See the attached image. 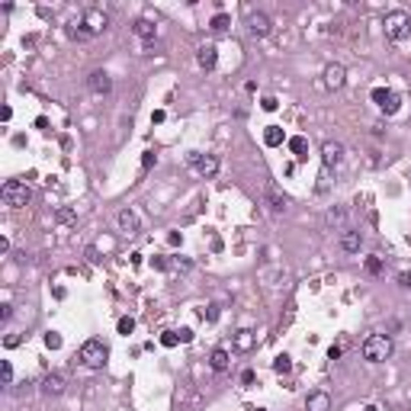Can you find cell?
Segmentation results:
<instances>
[{
    "mask_svg": "<svg viewBox=\"0 0 411 411\" xmlns=\"http://www.w3.org/2000/svg\"><path fill=\"white\" fill-rule=\"evenodd\" d=\"M360 354H363V360H370V363L389 360V357H392V337L389 334H370V337L363 340Z\"/></svg>",
    "mask_w": 411,
    "mask_h": 411,
    "instance_id": "cell-1",
    "label": "cell"
},
{
    "mask_svg": "<svg viewBox=\"0 0 411 411\" xmlns=\"http://www.w3.org/2000/svg\"><path fill=\"white\" fill-rule=\"evenodd\" d=\"M382 26H386V36H389L392 42H401V39L411 36V16H408L405 10H392V13H386Z\"/></svg>",
    "mask_w": 411,
    "mask_h": 411,
    "instance_id": "cell-2",
    "label": "cell"
},
{
    "mask_svg": "<svg viewBox=\"0 0 411 411\" xmlns=\"http://www.w3.org/2000/svg\"><path fill=\"white\" fill-rule=\"evenodd\" d=\"M77 360L84 366H90V370H100V366L106 363V347H103V340H97V337L84 340L81 350H77Z\"/></svg>",
    "mask_w": 411,
    "mask_h": 411,
    "instance_id": "cell-3",
    "label": "cell"
},
{
    "mask_svg": "<svg viewBox=\"0 0 411 411\" xmlns=\"http://www.w3.org/2000/svg\"><path fill=\"white\" fill-rule=\"evenodd\" d=\"M29 196L32 193H29V187H26L23 180H7L4 190H0V199H4L10 209H23L26 203H29Z\"/></svg>",
    "mask_w": 411,
    "mask_h": 411,
    "instance_id": "cell-4",
    "label": "cell"
},
{
    "mask_svg": "<svg viewBox=\"0 0 411 411\" xmlns=\"http://www.w3.org/2000/svg\"><path fill=\"white\" fill-rule=\"evenodd\" d=\"M190 167H193L196 173H203V177H215L218 173V157L212 154H190Z\"/></svg>",
    "mask_w": 411,
    "mask_h": 411,
    "instance_id": "cell-5",
    "label": "cell"
},
{
    "mask_svg": "<svg viewBox=\"0 0 411 411\" xmlns=\"http://www.w3.org/2000/svg\"><path fill=\"white\" fill-rule=\"evenodd\" d=\"M373 103H376V106H382L392 116V112H398L401 97H398V93H392V90H386V87H376V90H373Z\"/></svg>",
    "mask_w": 411,
    "mask_h": 411,
    "instance_id": "cell-6",
    "label": "cell"
},
{
    "mask_svg": "<svg viewBox=\"0 0 411 411\" xmlns=\"http://www.w3.org/2000/svg\"><path fill=\"white\" fill-rule=\"evenodd\" d=\"M344 161V145L340 142H328L321 145V164H325V170H331V167H337V164Z\"/></svg>",
    "mask_w": 411,
    "mask_h": 411,
    "instance_id": "cell-7",
    "label": "cell"
},
{
    "mask_svg": "<svg viewBox=\"0 0 411 411\" xmlns=\"http://www.w3.org/2000/svg\"><path fill=\"white\" fill-rule=\"evenodd\" d=\"M81 26H87V32H90V36H100V32L109 26V16L103 13V10H87V16H84Z\"/></svg>",
    "mask_w": 411,
    "mask_h": 411,
    "instance_id": "cell-8",
    "label": "cell"
},
{
    "mask_svg": "<svg viewBox=\"0 0 411 411\" xmlns=\"http://www.w3.org/2000/svg\"><path fill=\"white\" fill-rule=\"evenodd\" d=\"M270 26H273V23H270L267 13H248V32L254 39H264L267 32H270Z\"/></svg>",
    "mask_w": 411,
    "mask_h": 411,
    "instance_id": "cell-9",
    "label": "cell"
},
{
    "mask_svg": "<svg viewBox=\"0 0 411 411\" xmlns=\"http://www.w3.org/2000/svg\"><path fill=\"white\" fill-rule=\"evenodd\" d=\"M196 61H199V68H206V71H212V68L218 65V48L212 45V42H206V45H199V48H196Z\"/></svg>",
    "mask_w": 411,
    "mask_h": 411,
    "instance_id": "cell-10",
    "label": "cell"
},
{
    "mask_svg": "<svg viewBox=\"0 0 411 411\" xmlns=\"http://www.w3.org/2000/svg\"><path fill=\"white\" fill-rule=\"evenodd\" d=\"M344 81H347L344 65H328V68H325V87H328V90H337V87H344Z\"/></svg>",
    "mask_w": 411,
    "mask_h": 411,
    "instance_id": "cell-11",
    "label": "cell"
},
{
    "mask_svg": "<svg viewBox=\"0 0 411 411\" xmlns=\"http://www.w3.org/2000/svg\"><path fill=\"white\" fill-rule=\"evenodd\" d=\"M360 244H363V234L357 231V228H344V231H340V251L357 254V251H360Z\"/></svg>",
    "mask_w": 411,
    "mask_h": 411,
    "instance_id": "cell-12",
    "label": "cell"
},
{
    "mask_svg": "<svg viewBox=\"0 0 411 411\" xmlns=\"http://www.w3.org/2000/svg\"><path fill=\"white\" fill-rule=\"evenodd\" d=\"M87 87H90V93H109V87H112V81H109V74L106 71H93L90 77H87Z\"/></svg>",
    "mask_w": 411,
    "mask_h": 411,
    "instance_id": "cell-13",
    "label": "cell"
},
{
    "mask_svg": "<svg viewBox=\"0 0 411 411\" xmlns=\"http://www.w3.org/2000/svg\"><path fill=\"white\" fill-rule=\"evenodd\" d=\"M305 411H331V395H328V392H309V398H305Z\"/></svg>",
    "mask_w": 411,
    "mask_h": 411,
    "instance_id": "cell-14",
    "label": "cell"
},
{
    "mask_svg": "<svg viewBox=\"0 0 411 411\" xmlns=\"http://www.w3.org/2000/svg\"><path fill=\"white\" fill-rule=\"evenodd\" d=\"M116 222H119V231H126V234L138 231V215L132 212V209H122V212L116 215Z\"/></svg>",
    "mask_w": 411,
    "mask_h": 411,
    "instance_id": "cell-15",
    "label": "cell"
},
{
    "mask_svg": "<svg viewBox=\"0 0 411 411\" xmlns=\"http://www.w3.org/2000/svg\"><path fill=\"white\" fill-rule=\"evenodd\" d=\"M42 392H45V395H61V392H65V376L48 373L45 379H42Z\"/></svg>",
    "mask_w": 411,
    "mask_h": 411,
    "instance_id": "cell-16",
    "label": "cell"
},
{
    "mask_svg": "<svg viewBox=\"0 0 411 411\" xmlns=\"http://www.w3.org/2000/svg\"><path fill=\"white\" fill-rule=\"evenodd\" d=\"M267 203H270V209H273V212H286V209H289V199L279 193L276 187H267Z\"/></svg>",
    "mask_w": 411,
    "mask_h": 411,
    "instance_id": "cell-17",
    "label": "cell"
},
{
    "mask_svg": "<svg viewBox=\"0 0 411 411\" xmlns=\"http://www.w3.org/2000/svg\"><path fill=\"white\" fill-rule=\"evenodd\" d=\"M209 366H212L215 373H225L228 370V350H225V347H215V350L209 354Z\"/></svg>",
    "mask_w": 411,
    "mask_h": 411,
    "instance_id": "cell-18",
    "label": "cell"
},
{
    "mask_svg": "<svg viewBox=\"0 0 411 411\" xmlns=\"http://www.w3.org/2000/svg\"><path fill=\"white\" fill-rule=\"evenodd\" d=\"M132 29H135V36L142 39V42H151V39H154V32H157V26H154L151 20H135Z\"/></svg>",
    "mask_w": 411,
    "mask_h": 411,
    "instance_id": "cell-19",
    "label": "cell"
},
{
    "mask_svg": "<svg viewBox=\"0 0 411 411\" xmlns=\"http://www.w3.org/2000/svg\"><path fill=\"white\" fill-rule=\"evenodd\" d=\"M254 331H248V328H241L238 334H234V350H251L254 347Z\"/></svg>",
    "mask_w": 411,
    "mask_h": 411,
    "instance_id": "cell-20",
    "label": "cell"
},
{
    "mask_svg": "<svg viewBox=\"0 0 411 411\" xmlns=\"http://www.w3.org/2000/svg\"><path fill=\"white\" fill-rule=\"evenodd\" d=\"M283 142H286L283 129H279V126H267V132H264V145H267V148H276V145H283Z\"/></svg>",
    "mask_w": 411,
    "mask_h": 411,
    "instance_id": "cell-21",
    "label": "cell"
},
{
    "mask_svg": "<svg viewBox=\"0 0 411 411\" xmlns=\"http://www.w3.org/2000/svg\"><path fill=\"white\" fill-rule=\"evenodd\" d=\"M344 218H347V209L344 206H334V209H328L325 212V222L334 228V225H344Z\"/></svg>",
    "mask_w": 411,
    "mask_h": 411,
    "instance_id": "cell-22",
    "label": "cell"
},
{
    "mask_svg": "<svg viewBox=\"0 0 411 411\" xmlns=\"http://www.w3.org/2000/svg\"><path fill=\"white\" fill-rule=\"evenodd\" d=\"M305 148H309V142H305L302 135H296V138H289V151H292L296 157H299V161H302V157H309V154H305Z\"/></svg>",
    "mask_w": 411,
    "mask_h": 411,
    "instance_id": "cell-23",
    "label": "cell"
},
{
    "mask_svg": "<svg viewBox=\"0 0 411 411\" xmlns=\"http://www.w3.org/2000/svg\"><path fill=\"white\" fill-rule=\"evenodd\" d=\"M0 382H4V386H13V363L10 360L0 363Z\"/></svg>",
    "mask_w": 411,
    "mask_h": 411,
    "instance_id": "cell-24",
    "label": "cell"
},
{
    "mask_svg": "<svg viewBox=\"0 0 411 411\" xmlns=\"http://www.w3.org/2000/svg\"><path fill=\"white\" fill-rule=\"evenodd\" d=\"M116 328H119V334H132V331H135V318H132V315H122Z\"/></svg>",
    "mask_w": 411,
    "mask_h": 411,
    "instance_id": "cell-25",
    "label": "cell"
},
{
    "mask_svg": "<svg viewBox=\"0 0 411 411\" xmlns=\"http://www.w3.org/2000/svg\"><path fill=\"white\" fill-rule=\"evenodd\" d=\"M273 370H276V373H289V370H292V360H289L286 354H279L276 360H273Z\"/></svg>",
    "mask_w": 411,
    "mask_h": 411,
    "instance_id": "cell-26",
    "label": "cell"
},
{
    "mask_svg": "<svg viewBox=\"0 0 411 411\" xmlns=\"http://www.w3.org/2000/svg\"><path fill=\"white\" fill-rule=\"evenodd\" d=\"M228 26H231V20H228L225 13H215V16H212V29H215V32H225Z\"/></svg>",
    "mask_w": 411,
    "mask_h": 411,
    "instance_id": "cell-27",
    "label": "cell"
},
{
    "mask_svg": "<svg viewBox=\"0 0 411 411\" xmlns=\"http://www.w3.org/2000/svg\"><path fill=\"white\" fill-rule=\"evenodd\" d=\"M366 273H370V276H379V273H382V260H379V257H366Z\"/></svg>",
    "mask_w": 411,
    "mask_h": 411,
    "instance_id": "cell-28",
    "label": "cell"
},
{
    "mask_svg": "<svg viewBox=\"0 0 411 411\" xmlns=\"http://www.w3.org/2000/svg\"><path fill=\"white\" fill-rule=\"evenodd\" d=\"M177 344H180L177 331H164V334H161V347H177Z\"/></svg>",
    "mask_w": 411,
    "mask_h": 411,
    "instance_id": "cell-29",
    "label": "cell"
},
{
    "mask_svg": "<svg viewBox=\"0 0 411 411\" xmlns=\"http://www.w3.org/2000/svg\"><path fill=\"white\" fill-rule=\"evenodd\" d=\"M58 222H61V225H74L77 215L71 212V209H58Z\"/></svg>",
    "mask_w": 411,
    "mask_h": 411,
    "instance_id": "cell-30",
    "label": "cell"
},
{
    "mask_svg": "<svg viewBox=\"0 0 411 411\" xmlns=\"http://www.w3.org/2000/svg\"><path fill=\"white\" fill-rule=\"evenodd\" d=\"M45 347H48V350H58V347H61V334L48 331V334H45Z\"/></svg>",
    "mask_w": 411,
    "mask_h": 411,
    "instance_id": "cell-31",
    "label": "cell"
},
{
    "mask_svg": "<svg viewBox=\"0 0 411 411\" xmlns=\"http://www.w3.org/2000/svg\"><path fill=\"white\" fill-rule=\"evenodd\" d=\"M20 340H23V337L16 334V331H10V334L4 337V344H7V347H20Z\"/></svg>",
    "mask_w": 411,
    "mask_h": 411,
    "instance_id": "cell-32",
    "label": "cell"
},
{
    "mask_svg": "<svg viewBox=\"0 0 411 411\" xmlns=\"http://www.w3.org/2000/svg\"><path fill=\"white\" fill-rule=\"evenodd\" d=\"M398 286H401V289H411V270H405V273H398Z\"/></svg>",
    "mask_w": 411,
    "mask_h": 411,
    "instance_id": "cell-33",
    "label": "cell"
},
{
    "mask_svg": "<svg viewBox=\"0 0 411 411\" xmlns=\"http://www.w3.org/2000/svg\"><path fill=\"white\" fill-rule=\"evenodd\" d=\"M260 106H264V109H267V112H273V109H276V106H279V103H276V97H267V100H264V103H260Z\"/></svg>",
    "mask_w": 411,
    "mask_h": 411,
    "instance_id": "cell-34",
    "label": "cell"
},
{
    "mask_svg": "<svg viewBox=\"0 0 411 411\" xmlns=\"http://www.w3.org/2000/svg\"><path fill=\"white\" fill-rule=\"evenodd\" d=\"M177 334H180V344H187V340H193V331H190V328H180Z\"/></svg>",
    "mask_w": 411,
    "mask_h": 411,
    "instance_id": "cell-35",
    "label": "cell"
},
{
    "mask_svg": "<svg viewBox=\"0 0 411 411\" xmlns=\"http://www.w3.org/2000/svg\"><path fill=\"white\" fill-rule=\"evenodd\" d=\"M151 264H154L157 270H167V267H170V260H167V257H154V260H151Z\"/></svg>",
    "mask_w": 411,
    "mask_h": 411,
    "instance_id": "cell-36",
    "label": "cell"
},
{
    "mask_svg": "<svg viewBox=\"0 0 411 411\" xmlns=\"http://www.w3.org/2000/svg\"><path fill=\"white\" fill-rule=\"evenodd\" d=\"M151 164H154V154H151V151H145V157H142V170H148Z\"/></svg>",
    "mask_w": 411,
    "mask_h": 411,
    "instance_id": "cell-37",
    "label": "cell"
},
{
    "mask_svg": "<svg viewBox=\"0 0 411 411\" xmlns=\"http://www.w3.org/2000/svg\"><path fill=\"white\" fill-rule=\"evenodd\" d=\"M180 241H183V238H180V231H170V234H167V244H170V248H177Z\"/></svg>",
    "mask_w": 411,
    "mask_h": 411,
    "instance_id": "cell-38",
    "label": "cell"
},
{
    "mask_svg": "<svg viewBox=\"0 0 411 411\" xmlns=\"http://www.w3.org/2000/svg\"><path fill=\"white\" fill-rule=\"evenodd\" d=\"M241 382H244V386H251V382H254V370H244L241 373Z\"/></svg>",
    "mask_w": 411,
    "mask_h": 411,
    "instance_id": "cell-39",
    "label": "cell"
},
{
    "mask_svg": "<svg viewBox=\"0 0 411 411\" xmlns=\"http://www.w3.org/2000/svg\"><path fill=\"white\" fill-rule=\"evenodd\" d=\"M206 318H209V321L218 318V305H209V309H206Z\"/></svg>",
    "mask_w": 411,
    "mask_h": 411,
    "instance_id": "cell-40",
    "label": "cell"
},
{
    "mask_svg": "<svg viewBox=\"0 0 411 411\" xmlns=\"http://www.w3.org/2000/svg\"><path fill=\"white\" fill-rule=\"evenodd\" d=\"M151 122H154V126H157V122H164V109H154L151 112Z\"/></svg>",
    "mask_w": 411,
    "mask_h": 411,
    "instance_id": "cell-41",
    "label": "cell"
},
{
    "mask_svg": "<svg viewBox=\"0 0 411 411\" xmlns=\"http://www.w3.org/2000/svg\"><path fill=\"white\" fill-rule=\"evenodd\" d=\"M10 315H13L10 305H4V309H0V318H4V321H10Z\"/></svg>",
    "mask_w": 411,
    "mask_h": 411,
    "instance_id": "cell-42",
    "label": "cell"
},
{
    "mask_svg": "<svg viewBox=\"0 0 411 411\" xmlns=\"http://www.w3.org/2000/svg\"><path fill=\"white\" fill-rule=\"evenodd\" d=\"M173 267H177V270H190V260H180L177 257V260H173Z\"/></svg>",
    "mask_w": 411,
    "mask_h": 411,
    "instance_id": "cell-43",
    "label": "cell"
},
{
    "mask_svg": "<svg viewBox=\"0 0 411 411\" xmlns=\"http://www.w3.org/2000/svg\"><path fill=\"white\" fill-rule=\"evenodd\" d=\"M363 411H376V405H366V408H363Z\"/></svg>",
    "mask_w": 411,
    "mask_h": 411,
    "instance_id": "cell-44",
    "label": "cell"
},
{
    "mask_svg": "<svg viewBox=\"0 0 411 411\" xmlns=\"http://www.w3.org/2000/svg\"><path fill=\"white\" fill-rule=\"evenodd\" d=\"M254 411H267V408H254Z\"/></svg>",
    "mask_w": 411,
    "mask_h": 411,
    "instance_id": "cell-45",
    "label": "cell"
}]
</instances>
